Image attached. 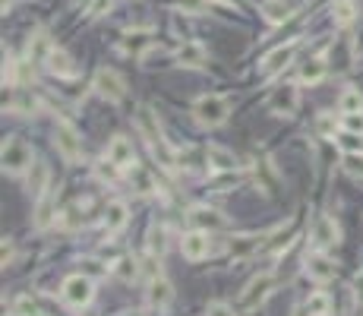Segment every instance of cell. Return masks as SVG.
<instances>
[{
    "instance_id": "cell-1",
    "label": "cell",
    "mask_w": 363,
    "mask_h": 316,
    "mask_svg": "<svg viewBox=\"0 0 363 316\" xmlns=\"http://www.w3.org/2000/svg\"><path fill=\"white\" fill-rule=\"evenodd\" d=\"M190 114L199 127L215 130V127H221L227 117H231V102H227L225 95H199L196 102H193Z\"/></svg>"
},
{
    "instance_id": "cell-2",
    "label": "cell",
    "mask_w": 363,
    "mask_h": 316,
    "mask_svg": "<svg viewBox=\"0 0 363 316\" xmlns=\"http://www.w3.org/2000/svg\"><path fill=\"white\" fill-rule=\"evenodd\" d=\"M0 161H3V174L10 177H19V174H29V168L35 165L32 161V145L19 136L3 139V149H0Z\"/></svg>"
},
{
    "instance_id": "cell-3",
    "label": "cell",
    "mask_w": 363,
    "mask_h": 316,
    "mask_svg": "<svg viewBox=\"0 0 363 316\" xmlns=\"http://www.w3.org/2000/svg\"><path fill=\"white\" fill-rule=\"evenodd\" d=\"M136 127H139V136H143L145 143H149L155 152H161V155H165V161L171 165L174 155L168 152L165 130H161V120H158L155 111H152V108H139V114H136Z\"/></svg>"
},
{
    "instance_id": "cell-4",
    "label": "cell",
    "mask_w": 363,
    "mask_h": 316,
    "mask_svg": "<svg viewBox=\"0 0 363 316\" xmlns=\"http://www.w3.org/2000/svg\"><path fill=\"white\" fill-rule=\"evenodd\" d=\"M60 297L67 307L83 310V307H89L92 297H95V285H92V278L86 272H76V275H70V278H63Z\"/></svg>"
},
{
    "instance_id": "cell-5",
    "label": "cell",
    "mask_w": 363,
    "mask_h": 316,
    "mask_svg": "<svg viewBox=\"0 0 363 316\" xmlns=\"http://www.w3.org/2000/svg\"><path fill=\"white\" fill-rule=\"evenodd\" d=\"M300 108V92H297L294 83H281L268 92L266 98V111L272 117H291L294 111Z\"/></svg>"
},
{
    "instance_id": "cell-6",
    "label": "cell",
    "mask_w": 363,
    "mask_h": 316,
    "mask_svg": "<svg viewBox=\"0 0 363 316\" xmlns=\"http://www.w3.org/2000/svg\"><path fill=\"white\" fill-rule=\"evenodd\" d=\"M92 89L98 92V95L104 98V102H111V104H120L127 98V79L117 70H108V67H102V70H95V79H92Z\"/></svg>"
},
{
    "instance_id": "cell-7",
    "label": "cell",
    "mask_w": 363,
    "mask_h": 316,
    "mask_svg": "<svg viewBox=\"0 0 363 316\" xmlns=\"http://www.w3.org/2000/svg\"><path fill=\"white\" fill-rule=\"evenodd\" d=\"M54 145H57V152L63 155L67 165H76V161L83 158V139H79L76 127L67 124V120H57L54 124Z\"/></svg>"
},
{
    "instance_id": "cell-8",
    "label": "cell",
    "mask_w": 363,
    "mask_h": 316,
    "mask_svg": "<svg viewBox=\"0 0 363 316\" xmlns=\"http://www.w3.org/2000/svg\"><path fill=\"white\" fill-rule=\"evenodd\" d=\"M338 244H341V228H338V221L332 219V215H319L313 231H309V247L325 253V250L338 247Z\"/></svg>"
},
{
    "instance_id": "cell-9",
    "label": "cell",
    "mask_w": 363,
    "mask_h": 316,
    "mask_svg": "<svg viewBox=\"0 0 363 316\" xmlns=\"http://www.w3.org/2000/svg\"><path fill=\"white\" fill-rule=\"evenodd\" d=\"M275 288V275L272 272H259L256 278H250V285L240 294V307L243 310H256L259 303H266V297L272 294Z\"/></svg>"
},
{
    "instance_id": "cell-10",
    "label": "cell",
    "mask_w": 363,
    "mask_h": 316,
    "mask_svg": "<svg viewBox=\"0 0 363 316\" xmlns=\"http://www.w3.org/2000/svg\"><path fill=\"white\" fill-rule=\"evenodd\" d=\"M180 253H184L190 262L206 260V256L212 253V244H209V231H199V228L186 231L184 237H180Z\"/></svg>"
},
{
    "instance_id": "cell-11",
    "label": "cell",
    "mask_w": 363,
    "mask_h": 316,
    "mask_svg": "<svg viewBox=\"0 0 363 316\" xmlns=\"http://www.w3.org/2000/svg\"><path fill=\"white\" fill-rule=\"evenodd\" d=\"M303 272H307V278H313L316 285H325V282L335 278L338 269H335V262H332L329 256L316 250V253H309L307 260H303Z\"/></svg>"
},
{
    "instance_id": "cell-12",
    "label": "cell",
    "mask_w": 363,
    "mask_h": 316,
    "mask_svg": "<svg viewBox=\"0 0 363 316\" xmlns=\"http://www.w3.org/2000/svg\"><path fill=\"white\" fill-rule=\"evenodd\" d=\"M294 54H297V42L281 45V48H275L272 54H266V61L259 63V73H262V76H278L281 70H288V67H291Z\"/></svg>"
},
{
    "instance_id": "cell-13",
    "label": "cell",
    "mask_w": 363,
    "mask_h": 316,
    "mask_svg": "<svg viewBox=\"0 0 363 316\" xmlns=\"http://www.w3.org/2000/svg\"><path fill=\"white\" fill-rule=\"evenodd\" d=\"M174 61H177V67L199 70V67H206L209 51H206V45H202V42H184L177 48V54H174Z\"/></svg>"
},
{
    "instance_id": "cell-14",
    "label": "cell",
    "mask_w": 363,
    "mask_h": 316,
    "mask_svg": "<svg viewBox=\"0 0 363 316\" xmlns=\"http://www.w3.org/2000/svg\"><path fill=\"white\" fill-rule=\"evenodd\" d=\"M190 225L193 228H199V231H221V228L227 225L225 221V215L218 212V209H212V206H196V209H190Z\"/></svg>"
},
{
    "instance_id": "cell-15",
    "label": "cell",
    "mask_w": 363,
    "mask_h": 316,
    "mask_svg": "<svg viewBox=\"0 0 363 316\" xmlns=\"http://www.w3.org/2000/svg\"><path fill=\"white\" fill-rule=\"evenodd\" d=\"M266 241H268V234H237V237H231V244H227V253H231L234 260H247V256H253Z\"/></svg>"
},
{
    "instance_id": "cell-16",
    "label": "cell",
    "mask_w": 363,
    "mask_h": 316,
    "mask_svg": "<svg viewBox=\"0 0 363 316\" xmlns=\"http://www.w3.org/2000/svg\"><path fill=\"white\" fill-rule=\"evenodd\" d=\"M108 161H114L117 168H133L136 165V149H133V143L127 136H114L108 143Z\"/></svg>"
},
{
    "instance_id": "cell-17",
    "label": "cell",
    "mask_w": 363,
    "mask_h": 316,
    "mask_svg": "<svg viewBox=\"0 0 363 316\" xmlns=\"http://www.w3.org/2000/svg\"><path fill=\"white\" fill-rule=\"evenodd\" d=\"M145 301H149V307L165 310L168 303L174 301V285L168 282L165 275H158V278H152V282H149V291H145Z\"/></svg>"
},
{
    "instance_id": "cell-18",
    "label": "cell",
    "mask_w": 363,
    "mask_h": 316,
    "mask_svg": "<svg viewBox=\"0 0 363 316\" xmlns=\"http://www.w3.org/2000/svg\"><path fill=\"white\" fill-rule=\"evenodd\" d=\"M325 73H329V63H325V57L316 54V57H307V61L300 63V86H319L322 79H325Z\"/></svg>"
},
{
    "instance_id": "cell-19",
    "label": "cell",
    "mask_w": 363,
    "mask_h": 316,
    "mask_svg": "<svg viewBox=\"0 0 363 316\" xmlns=\"http://www.w3.org/2000/svg\"><path fill=\"white\" fill-rule=\"evenodd\" d=\"M149 48H152V35L145 32V29H133V32H127L124 38H120V51L130 57H143Z\"/></svg>"
},
{
    "instance_id": "cell-20",
    "label": "cell",
    "mask_w": 363,
    "mask_h": 316,
    "mask_svg": "<svg viewBox=\"0 0 363 316\" xmlns=\"http://www.w3.org/2000/svg\"><path fill=\"white\" fill-rule=\"evenodd\" d=\"M48 180H51V171L45 161H35L32 168H29V180H26V190L32 200H38V196H45L48 193Z\"/></svg>"
},
{
    "instance_id": "cell-21",
    "label": "cell",
    "mask_w": 363,
    "mask_h": 316,
    "mask_svg": "<svg viewBox=\"0 0 363 316\" xmlns=\"http://www.w3.org/2000/svg\"><path fill=\"white\" fill-rule=\"evenodd\" d=\"M127 219H130V209H127L124 200H111L108 206H104V231L108 234L120 231V228L127 225Z\"/></svg>"
},
{
    "instance_id": "cell-22",
    "label": "cell",
    "mask_w": 363,
    "mask_h": 316,
    "mask_svg": "<svg viewBox=\"0 0 363 316\" xmlns=\"http://www.w3.org/2000/svg\"><path fill=\"white\" fill-rule=\"evenodd\" d=\"M45 67H48L51 73L57 76V79H73V76H76L73 57H70L63 48H54V51H51V57H48V63H45Z\"/></svg>"
},
{
    "instance_id": "cell-23",
    "label": "cell",
    "mask_w": 363,
    "mask_h": 316,
    "mask_svg": "<svg viewBox=\"0 0 363 316\" xmlns=\"http://www.w3.org/2000/svg\"><path fill=\"white\" fill-rule=\"evenodd\" d=\"M206 161L215 168V171H237V158H234V152H227L225 145H209L206 149Z\"/></svg>"
},
{
    "instance_id": "cell-24",
    "label": "cell",
    "mask_w": 363,
    "mask_h": 316,
    "mask_svg": "<svg viewBox=\"0 0 363 316\" xmlns=\"http://www.w3.org/2000/svg\"><path fill=\"white\" fill-rule=\"evenodd\" d=\"M51 51H54V45H51V38L45 32H35L29 38V63H48Z\"/></svg>"
},
{
    "instance_id": "cell-25",
    "label": "cell",
    "mask_w": 363,
    "mask_h": 316,
    "mask_svg": "<svg viewBox=\"0 0 363 316\" xmlns=\"http://www.w3.org/2000/svg\"><path fill=\"white\" fill-rule=\"evenodd\" d=\"M7 108H10V114H22V117L38 114V98L29 89H16V95L7 102Z\"/></svg>"
},
{
    "instance_id": "cell-26",
    "label": "cell",
    "mask_w": 363,
    "mask_h": 316,
    "mask_svg": "<svg viewBox=\"0 0 363 316\" xmlns=\"http://www.w3.org/2000/svg\"><path fill=\"white\" fill-rule=\"evenodd\" d=\"M111 272L117 275V278H120V282H136L139 278V272H143V266H139V260H133V256H120V260L114 262V266H111Z\"/></svg>"
},
{
    "instance_id": "cell-27",
    "label": "cell",
    "mask_w": 363,
    "mask_h": 316,
    "mask_svg": "<svg viewBox=\"0 0 363 316\" xmlns=\"http://www.w3.org/2000/svg\"><path fill=\"white\" fill-rule=\"evenodd\" d=\"M127 174H130V184L136 193H143V196H149V193H155V177H152L149 171H145L143 165H133L127 168Z\"/></svg>"
},
{
    "instance_id": "cell-28",
    "label": "cell",
    "mask_w": 363,
    "mask_h": 316,
    "mask_svg": "<svg viewBox=\"0 0 363 316\" xmlns=\"http://www.w3.org/2000/svg\"><path fill=\"white\" fill-rule=\"evenodd\" d=\"M262 16H266V22H272V26H281V22H288V16H291V3H284V0H266V3H262Z\"/></svg>"
},
{
    "instance_id": "cell-29",
    "label": "cell",
    "mask_w": 363,
    "mask_h": 316,
    "mask_svg": "<svg viewBox=\"0 0 363 316\" xmlns=\"http://www.w3.org/2000/svg\"><path fill=\"white\" fill-rule=\"evenodd\" d=\"M51 221H54V196L45 193L35 200V228H48Z\"/></svg>"
},
{
    "instance_id": "cell-30",
    "label": "cell",
    "mask_w": 363,
    "mask_h": 316,
    "mask_svg": "<svg viewBox=\"0 0 363 316\" xmlns=\"http://www.w3.org/2000/svg\"><path fill=\"white\" fill-rule=\"evenodd\" d=\"M354 19H357L354 0H335V7H332V22H335V26H350Z\"/></svg>"
},
{
    "instance_id": "cell-31",
    "label": "cell",
    "mask_w": 363,
    "mask_h": 316,
    "mask_svg": "<svg viewBox=\"0 0 363 316\" xmlns=\"http://www.w3.org/2000/svg\"><path fill=\"white\" fill-rule=\"evenodd\" d=\"M338 111H341V114H357V111H363V92L344 89L341 98H338Z\"/></svg>"
},
{
    "instance_id": "cell-32",
    "label": "cell",
    "mask_w": 363,
    "mask_h": 316,
    "mask_svg": "<svg viewBox=\"0 0 363 316\" xmlns=\"http://www.w3.org/2000/svg\"><path fill=\"white\" fill-rule=\"evenodd\" d=\"M303 303H307L309 316H329V310H332V297L325 294V291H313Z\"/></svg>"
},
{
    "instance_id": "cell-33",
    "label": "cell",
    "mask_w": 363,
    "mask_h": 316,
    "mask_svg": "<svg viewBox=\"0 0 363 316\" xmlns=\"http://www.w3.org/2000/svg\"><path fill=\"white\" fill-rule=\"evenodd\" d=\"M338 130H341V120H335V114L322 111V114L316 117V133H319L322 139H335Z\"/></svg>"
},
{
    "instance_id": "cell-34",
    "label": "cell",
    "mask_w": 363,
    "mask_h": 316,
    "mask_svg": "<svg viewBox=\"0 0 363 316\" xmlns=\"http://www.w3.org/2000/svg\"><path fill=\"white\" fill-rule=\"evenodd\" d=\"M165 237H168L165 228H161V225H152V228H149V244H145V250H149V253H158V256H161V253L168 250V241H165Z\"/></svg>"
},
{
    "instance_id": "cell-35",
    "label": "cell",
    "mask_w": 363,
    "mask_h": 316,
    "mask_svg": "<svg viewBox=\"0 0 363 316\" xmlns=\"http://www.w3.org/2000/svg\"><path fill=\"white\" fill-rule=\"evenodd\" d=\"M13 316H42V310H38V301L29 294H19L13 301Z\"/></svg>"
},
{
    "instance_id": "cell-36",
    "label": "cell",
    "mask_w": 363,
    "mask_h": 316,
    "mask_svg": "<svg viewBox=\"0 0 363 316\" xmlns=\"http://www.w3.org/2000/svg\"><path fill=\"white\" fill-rule=\"evenodd\" d=\"M341 168L350 174V177H360L363 180V152H344Z\"/></svg>"
},
{
    "instance_id": "cell-37",
    "label": "cell",
    "mask_w": 363,
    "mask_h": 316,
    "mask_svg": "<svg viewBox=\"0 0 363 316\" xmlns=\"http://www.w3.org/2000/svg\"><path fill=\"white\" fill-rule=\"evenodd\" d=\"M240 180H243V177H240L237 171H218V177L212 180V187H215V190H218V193H227V190H231V187H237Z\"/></svg>"
},
{
    "instance_id": "cell-38",
    "label": "cell",
    "mask_w": 363,
    "mask_h": 316,
    "mask_svg": "<svg viewBox=\"0 0 363 316\" xmlns=\"http://www.w3.org/2000/svg\"><path fill=\"white\" fill-rule=\"evenodd\" d=\"M341 130L363 136V111H357V114H341Z\"/></svg>"
},
{
    "instance_id": "cell-39",
    "label": "cell",
    "mask_w": 363,
    "mask_h": 316,
    "mask_svg": "<svg viewBox=\"0 0 363 316\" xmlns=\"http://www.w3.org/2000/svg\"><path fill=\"white\" fill-rule=\"evenodd\" d=\"M184 13H190V16H199V13H206L209 10V0H174Z\"/></svg>"
},
{
    "instance_id": "cell-40",
    "label": "cell",
    "mask_w": 363,
    "mask_h": 316,
    "mask_svg": "<svg viewBox=\"0 0 363 316\" xmlns=\"http://www.w3.org/2000/svg\"><path fill=\"white\" fill-rule=\"evenodd\" d=\"M117 171H124V168H117L114 161H102V165L95 168V174L104 180V184H114V180H117Z\"/></svg>"
},
{
    "instance_id": "cell-41",
    "label": "cell",
    "mask_w": 363,
    "mask_h": 316,
    "mask_svg": "<svg viewBox=\"0 0 363 316\" xmlns=\"http://www.w3.org/2000/svg\"><path fill=\"white\" fill-rule=\"evenodd\" d=\"M338 145H341L344 152H363V136H357V133H344V136L338 139Z\"/></svg>"
},
{
    "instance_id": "cell-42",
    "label": "cell",
    "mask_w": 363,
    "mask_h": 316,
    "mask_svg": "<svg viewBox=\"0 0 363 316\" xmlns=\"http://www.w3.org/2000/svg\"><path fill=\"white\" fill-rule=\"evenodd\" d=\"M206 316H237V313H234V307H227L225 301H212L206 307Z\"/></svg>"
},
{
    "instance_id": "cell-43",
    "label": "cell",
    "mask_w": 363,
    "mask_h": 316,
    "mask_svg": "<svg viewBox=\"0 0 363 316\" xmlns=\"http://www.w3.org/2000/svg\"><path fill=\"white\" fill-rule=\"evenodd\" d=\"M114 7V0H92V7H89V16H104V10Z\"/></svg>"
},
{
    "instance_id": "cell-44",
    "label": "cell",
    "mask_w": 363,
    "mask_h": 316,
    "mask_svg": "<svg viewBox=\"0 0 363 316\" xmlns=\"http://www.w3.org/2000/svg\"><path fill=\"white\" fill-rule=\"evenodd\" d=\"M83 266H86V275H89V278H92V275H104V269H98L102 262H95V260H86Z\"/></svg>"
},
{
    "instance_id": "cell-45",
    "label": "cell",
    "mask_w": 363,
    "mask_h": 316,
    "mask_svg": "<svg viewBox=\"0 0 363 316\" xmlns=\"http://www.w3.org/2000/svg\"><path fill=\"white\" fill-rule=\"evenodd\" d=\"M10 262H13V241L3 237V266H10Z\"/></svg>"
},
{
    "instance_id": "cell-46",
    "label": "cell",
    "mask_w": 363,
    "mask_h": 316,
    "mask_svg": "<svg viewBox=\"0 0 363 316\" xmlns=\"http://www.w3.org/2000/svg\"><path fill=\"white\" fill-rule=\"evenodd\" d=\"M291 316H309L307 303H297V307H294V313H291Z\"/></svg>"
},
{
    "instance_id": "cell-47",
    "label": "cell",
    "mask_w": 363,
    "mask_h": 316,
    "mask_svg": "<svg viewBox=\"0 0 363 316\" xmlns=\"http://www.w3.org/2000/svg\"><path fill=\"white\" fill-rule=\"evenodd\" d=\"M76 3H79V7H86V10L92 7V0H76Z\"/></svg>"
},
{
    "instance_id": "cell-48",
    "label": "cell",
    "mask_w": 363,
    "mask_h": 316,
    "mask_svg": "<svg viewBox=\"0 0 363 316\" xmlns=\"http://www.w3.org/2000/svg\"><path fill=\"white\" fill-rule=\"evenodd\" d=\"M127 316H145V313H143V310H136V313H127Z\"/></svg>"
},
{
    "instance_id": "cell-49",
    "label": "cell",
    "mask_w": 363,
    "mask_h": 316,
    "mask_svg": "<svg viewBox=\"0 0 363 316\" xmlns=\"http://www.w3.org/2000/svg\"><path fill=\"white\" fill-rule=\"evenodd\" d=\"M218 3H237V0H218Z\"/></svg>"
}]
</instances>
